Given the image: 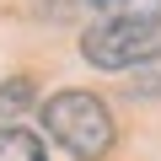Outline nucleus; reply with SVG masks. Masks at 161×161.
Masks as SVG:
<instances>
[{
  "mask_svg": "<svg viewBox=\"0 0 161 161\" xmlns=\"http://www.w3.org/2000/svg\"><path fill=\"white\" fill-rule=\"evenodd\" d=\"M43 129L75 161H97L113 145V118H108V108L92 92H59V97H48L43 102Z\"/></svg>",
  "mask_w": 161,
  "mask_h": 161,
  "instance_id": "nucleus-1",
  "label": "nucleus"
},
{
  "mask_svg": "<svg viewBox=\"0 0 161 161\" xmlns=\"http://www.w3.org/2000/svg\"><path fill=\"white\" fill-rule=\"evenodd\" d=\"M80 54L97 70H140L161 54V16H102L86 27Z\"/></svg>",
  "mask_w": 161,
  "mask_h": 161,
  "instance_id": "nucleus-2",
  "label": "nucleus"
},
{
  "mask_svg": "<svg viewBox=\"0 0 161 161\" xmlns=\"http://www.w3.org/2000/svg\"><path fill=\"white\" fill-rule=\"evenodd\" d=\"M0 161H48V145L32 129H0Z\"/></svg>",
  "mask_w": 161,
  "mask_h": 161,
  "instance_id": "nucleus-3",
  "label": "nucleus"
},
{
  "mask_svg": "<svg viewBox=\"0 0 161 161\" xmlns=\"http://www.w3.org/2000/svg\"><path fill=\"white\" fill-rule=\"evenodd\" d=\"M32 97H38V86H32L27 75L6 80V86H0V118H16V113H27V108H32Z\"/></svg>",
  "mask_w": 161,
  "mask_h": 161,
  "instance_id": "nucleus-4",
  "label": "nucleus"
},
{
  "mask_svg": "<svg viewBox=\"0 0 161 161\" xmlns=\"http://www.w3.org/2000/svg\"><path fill=\"white\" fill-rule=\"evenodd\" d=\"M102 16H161V0H86Z\"/></svg>",
  "mask_w": 161,
  "mask_h": 161,
  "instance_id": "nucleus-5",
  "label": "nucleus"
}]
</instances>
